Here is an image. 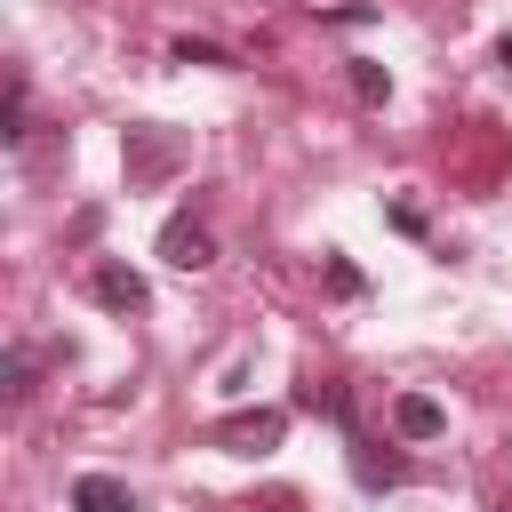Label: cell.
I'll list each match as a JSON object with an SVG mask.
<instances>
[{
  "mask_svg": "<svg viewBox=\"0 0 512 512\" xmlns=\"http://www.w3.org/2000/svg\"><path fill=\"white\" fill-rule=\"evenodd\" d=\"M280 432H288V408H232V416L208 424V448H224V456H272Z\"/></svg>",
  "mask_w": 512,
  "mask_h": 512,
  "instance_id": "cell-2",
  "label": "cell"
},
{
  "mask_svg": "<svg viewBox=\"0 0 512 512\" xmlns=\"http://www.w3.org/2000/svg\"><path fill=\"white\" fill-rule=\"evenodd\" d=\"M488 512H512V496H488Z\"/></svg>",
  "mask_w": 512,
  "mask_h": 512,
  "instance_id": "cell-14",
  "label": "cell"
},
{
  "mask_svg": "<svg viewBox=\"0 0 512 512\" xmlns=\"http://www.w3.org/2000/svg\"><path fill=\"white\" fill-rule=\"evenodd\" d=\"M320 280H328V296H344V304H352V296H360V288H368V280H360V264H352V256H328V264H320Z\"/></svg>",
  "mask_w": 512,
  "mask_h": 512,
  "instance_id": "cell-11",
  "label": "cell"
},
{
  "mask_svg": "<svg viewBox=\"0 0 512 512\" xmlns=\"http://www.w3.org/2000/svg\"><path fill=\"white\" fill-rule=\"evenodd\" d=\"M32 384H40V352H32V344H8V360H0V392H8V408H24Z\"/></svg>",
  "mask_w": 512,
  "mask_h": 512,
  "instance_id": "cell-8",
  "label": "cell"
},
{
  "mask_svg": "<svg viewBox=\"0 0 512 512\" xmlns=\"http://www.w3.org/2000/svg\"><path fill=\"white\" fill-rule=\"evenodd\" d=\"M184 160H192V136H184V128H168V120H136V128L120 136V168H128V184H136V192L168 184Z\"/></svg>",
  "mask_w": 512,
  "mask_h": 512,
  "instance_id": "cell-1",
  "label": "cell"
},
{
  "mask_svg": "<svg viewBox=\"0 0 512 512\" xmlns=\"http://www.w3.org/2000/svg\"><path fill=\"white\" fill-rule=\"evenodd\" d=\"M344 448H352V480H360V488H400V480H408V464H400V456H376V440L344 432Z\"/></svg>",
  "mask_w": 512,
  "mask_h": 512,
  "instance_id": "cell-5",
  "label": "cell"
},
{
  "mask_svg": "<svg viewBox=\"0 0 512 512\" xmlns=\"http://www.w3.org/2000/svg\"><path fill=\"white\" fill-rule=\"evenodd\" d=\"M440 424H448L440 400H424V392H400V400H392V432H400V440H440Z\"/></svg>",
  "mask_w": 512,
  "mask_h": 512,
  "instance_id": "cell-7",
  "label": "cell"
},
{
  "mask_svg": "<svg viewBox=\"0 0 512 512\" xmlns=\"http://www.w3.org/2000/svg\"><path fill=\"white\" fill-rule=\"evenodd\" d=\"M496 64H504V72H512V32H504V40H496Z\"/></svg>",
  "mask_w": 512,
  "mask_h": 512,
  "instance_id": "cell-13",
  "label": "cell"
},
{
  "mask_svg": "<svg viewBox=\"0 0 512 512\" xmlns=\"http://www.w3.org/2000/svg\"><path fill=\"white\" fill-rule=\"evenodd\" d=\"M88 296H96L104 312H144V304H152L144 272H136V264H120V256H104V264L88 272Z\"/></svg>",
  "mask_w": 512,
  "mask_h": 512,
  "instance_id": "cell-4",
  "label": "cell"
},
{
  "mask_svg": "<svg viewBox=\"0 0 512 512\" xmlns=\"http://www.w3.org/2000/svg\"><path fill=\"white\" fill-rule=\"evenodd\" d=\"M160 256H168L176 272H208V264H216V232H208L200 216H168V224H160Z\"/></svg>",
  "mask_w": 512,
  "mask_h": 512,
  "instance_id": "cell-3",
  "label": "cell"
},
{
  "mask_svg": "<svg viewBox=\"0 0 512 512\" xmlns=\"http://www.w3.org/2000/svg\"><path fill=\"white\" fill-rule=\"evenodd\" d=\"M8 144H24L32 136V88H24V72H8V128H0Z\"/></svg>",
  "mask_w": 512,
  "mask_h": 512,
  "instance_id": "cell-9",
  "label": "cell"
},
{
  "mask_svg": "<svg viewBox=\"0 0 512 512\" xmlns=\"http://www.w3.org/2000/svg\"><path fill=\"white\" fill-rule=\"evenodd\" d=\"M168 56H176V64H208V72H224V64H232V48H216V40H176Z\"/></svg>",
  "mask_w": 512,
  "mask_h": 512,
  "instance_id": "cell-12",
  "label": "cell"
},
{
  "mask_svg": "<svg viewBox=\"0 0 512 512\" xmlns=\"http://www.w3.org/2000/svg\"><path fill=\"white\" fill-rule=\"evenodd\" d=\"M352 96H360V104H384V96H392V72L368 64V56H352Z\"/></svg>",
  "mask_w": 512,
  "mask_h": 512,
  "instance_id": "cell-10",
  "label": "cell"
},
{
  "mask_svg": "<svg viewBox=\"0 0 512 512\" xmlns=\"http://www.w3.org/2000/svg\"><path fill=\"white\" fill-rule=\"evenodd\" d=\"M72 512H136V496H128V480H112V472H80V480H72Z\"/></svg>",
  "mask_w": 512,
  "mask_h": 512,
  "instance_id": "cell-6",
  "label": "cell"
}]
</instances>
